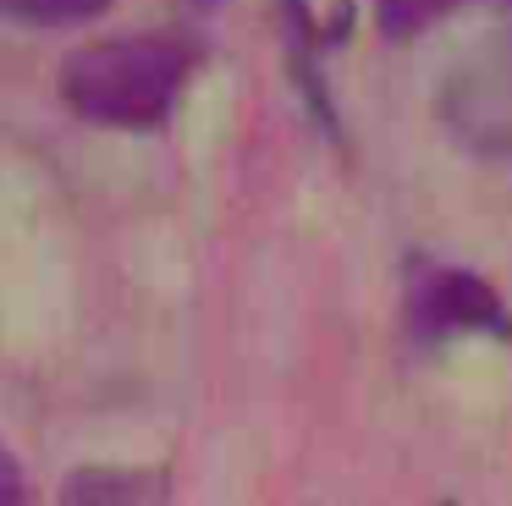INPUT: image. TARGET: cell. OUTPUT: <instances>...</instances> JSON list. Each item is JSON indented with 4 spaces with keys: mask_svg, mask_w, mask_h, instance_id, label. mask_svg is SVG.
Masks as SVG:
<instances>
[{
    "mask_svg": "<svg viewBox=\"0 0 512 506\" xmlns=\"http://www.w3.org/2000/svg\"><path fill=\"white\" fill-rule=\"evenodd\" d=\"M193 72V50L171 33H116L83 44L61 66V99L94 127L155 132L171 121Z\"/></svg>",
    "mask_w": 512,
    "mask_h": 506,
    "instance_id": "cell-1",
    "label": "cell"
},
{
    "mask_svg": "<svg viewBox=\"0 0 512 506\" xmlns=\"http://www.w3.org/2000/svg\"><path fill=\"white\" fill-rule=\"evenodd\" d=\"M441 121L485 160L512 154V39H490L441 83Z\"/></svg>",
    "mask_w": 512,
    "mask_h": 506,
    "instance_id": "cell-2",
    "label": "cell"
},
{
    "mask_svg": "<svg viewBox=\"0 0 512 506\" xmlns=\"http://www.w3.org/2000/svg\"><path fill=\"white\" fill-rule=\"evenodd\" d=\"M408 325L419 341H446V336H512V314L501 303V292L490 281H479L474 270H457V264H441V270L419 275L408 297Z\"/></svg>",
    "mask_w": 512,
    "mask_h": 506,
    "instance_id": "cell-3",
    "label": "cell"
},
{
    "mask_svg": "<svg viewBox=\"0 0 512 506\" xmlns=\"http://www.w3.org/2000/svg\"><path fill=\"white\" fill-rule=\"evenodd\" d=\"M281 28H287V61H292V77H298V94H303V105H309V116L325 127V138H342V121H336L331 94H325V77H320L325 33L314 28L309 0H281Z\"/></svg>",
    "mask_w": 512,
    "mask_h": 506,
    "instance_id": "cell-4",
    "label": "cell"
},
{
    "mask_svg": "<svg viewBox=\"0 0 512 506\" xmlns=\"http://www.w3.org/2000/svg\"><path fill=\"white\" fill-rule=\"evenodd\" d=\"M61 501H166V484H160V473H133V468H83L67 479V490H61Z\"/></svg>",
    "mask_w": 512,
    "mask_h": 506,
    "instance_id": "cell-5",
    "label": "cell"
},
{
    "mask_svg": "<svg viewBox=\"0 0 512 506\" xmlns=\"http://www.w3.org/2000/svg\"><path fill=\"white\" fill-rule=\"evenodd\" d=\"M463 6L468 0H375V28L391 44H402V39H419L424 28H435L441 17H452Z\"/></svg>",
    "mask_w": 512,
    "mask_h": 506,
    "instance_id": "cell-6",
    "label": "cell"
},
{
    "mask_svg": "<svg viewBox=\"0 0 512 506\" xmlns=\"http://www.w3.org/2000/svg\"><path fill=\"white\" fill-rule=\"evenodd\" d=\"M105 11L111 0H0V17L23 22V28H83Z\"/></svg>",
    "mask_w": 512,
    "mask_h": 506,
    "instance_id": "cell-7",
    "label": "cell"
},
{
    "mask_svg": "<svg viewBox=\"0 0 512 506\" xmlns=\"http://www.w3.org/2000/svg\"><path fill=\"white\" fill-rule=\"evenodd\" d=\"M12 501H28V473L12 451L0 446V506H12Z\"/></svg>",
    "mask_w": 512,
    "mask_h": 506,
    "instance_id": "cell-8",
    "label": "cell"
}]
</instances>
